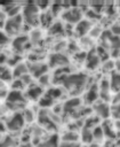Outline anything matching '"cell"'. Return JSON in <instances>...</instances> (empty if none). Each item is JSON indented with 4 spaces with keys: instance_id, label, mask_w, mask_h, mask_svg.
Listing matches in <instances>:
<instances>
[{
    "instance_id": "37",
    "label": "cell",
    "mask_w": 120,
    "mask_h": 147,
    "mask_svg": "<svg viewBox=\"0 0 120 147\" xmlns=\"http://www.w3.org/2000/svg\"><path fill=\"white\" fill-rule=\"evenodd\" d=\"M89 147H99V144H98V142L93 141L91 144H89Z\"/></svg>"
},
{
    "instance_id": "23",
    "label": "cell",
    "mask_w": 120,
    "mask_h": 147,
    "mask_svg": "<svg viewBox=\"0 0 120 147\" xmlns=\"http://www.w3.org/2000/svg\"><path fill=\"white\" fill-rule=\"evenodd\" d=\"M53 103H54V100H53L50 96H48L46 93L39 99V106H40L41 108H43V109L49 108L50 106H53Z\"/></svg>"
},
{
    "instance_id": "2",
    "label": "cell",
    "mask_w": 120,
    "mask_h": 147,
    "mask_svg": "<svg viewBox=\"0 0 120 147\" xmlns=\"http://www.w3.org/2000/svg\"><path fill=\"white\" fill-rule=\"evenodd\" d=\"M22 17L23 21L30 25H37L39 22V8L37 5L29 2L26 5H24L23 9H22Z\"/></svg>"
},
{
    "instance_id": "4",
    "label": "cell",
    "mask_w": 120,
    "mask_h": 147,
    "mask_svg": "<svg viewBox=\"0 0 120 147\" xmlns=\"http://www.w3.org/2000/svg\"><path fill=\"white\" fill-rule=\"evenodd\" d=\"M23 22L24 21H23L22 14L9 17L5 22V30L7 31V34H16L21 30V26H22Z\"/></svg>"
},
{
    "instance_id": "20",
    "label": "cell",
    "mask_w": 120,
    "mask_h": 147,
    "mask_svg": "<svg viewBox=\"0 0 120 147\" xmlns=\"http://www.w3.org/2000/svg\"><path fill=\"white\" fill-rule=\"evenodd\" d=\"M80 138L81 140L85 142V144H91L94 141V138H93V131L90 129H87V127H82L81 129V132H80Z\"/></svg>"
},
{
    "instance_id": "8",
    "label": "cell",
    "mask_w": 120,
    "mask_h": 147,
    "mask_svg": "<svg viewBox=\"0 0 120 147\" xmlns=\"http://www.w3.org/2000/svg\"><path fill=\"white\" fill-rule=\"evenodd\" d=\"M69 63V59L66 55L62 53H54L49 56V67L51 68H64Z\"/></svg>"
},
{
    "instance_id": "24",
    "label": "cell",
    "mask_w": 120,
    "mask_h": 147,
    "mask_svg": "<svg viewBox=\"0 0 120 147\" xmlns=\"http://www.w3.org/2000/svg\"><path fill=\"white\" fill-rule=\"evenodd\" d=\"M91 131H93V138H94V140H96V142H99V141L103 140V138H104V132H103V129H102L101 125L94 127Z\"/></svg>"
},
{
    "instance_id": "31",
    "label": "cell",
    "mask_w": 120,
    "mask_h": 147,
    "mask_svg": "<svg viewBox=\"0 0 120 147\" xmlns=\"http://www.w3.org/2000/svg\"><path fill=\"white\" fill-rule=\"evenodd\" d=\"M8 41H9L8 34H7L6 32L0 31V45H5V44H7Z\"/></svg>"
},
{
    "instance_id": "3",
    "label": "cell",
    "mask_w": 120,
    "mask_h": 147,
    "mask_svg": "<svg viewBox=\"0 0 120 147\" xmlns=\"http://www.w3.org/2000/svg\"><path fill=\"white\" fill-rule=\"evenodd\" d=\"M6 102H7V106L10 109L17 110V109L22 108V106L24 105L25 96L22 93V91H14V90H11L8 93L7 98H6Z\"/></svg>"
},
{
    "instance_id": "30",
    "label": "cell",
    "mask_w": 120,
    "mask_h": 147,
    "mask_svg": "<svg viewBox=\"0 0 120 147\" xmlns=\"http://www.w3.org/2000/svg\"><path fill=\"white\" fill-rule=\"evenodd\" d=\"M39 80L41 82L40 83V86L41 87H43V86H46V85H48L49 83H50V78H49V75H43V76H41L40 78H39Z\"/></svg>"
},
{
    "instance_id": "18",
    "label": "cell",
    "mask_w": 120,
    "mask_h": 147,
    "mask_svg": "<svg viewBox=\"0 0 120 147\" xmlns=\"http://www.w3.org/2000/svg\"><path fill=\"white\" fill-rule=\"evenodd\" d=\"M58 146H59V139L57 134L50 136L40 144V147H58Z\"/></svg>"
},
{
    "instance_id": "11",
    "label": "cell",
    "mask_w": 120,
    "mask_h": 147,
    "mask_svg": "<svg viewBox=\"0 0 120 147\" xmlns=\"http://www.w3.org/2000/svg\"><path fill=\"white\" fill-rule=\"evenodd\" d=\"M75 33L78 36H85L91 30V23L89 20H81L79 23L75 24Z\"/></svg>"
},
{
    "instance_id": "41",
    "label": "cell",
    "mask_w": 120,
    "mask_h": 147,
    "mask_svg": "<svg viewBox=\"0 0 120 147\" xmlns=\"http://www.w3.org/2000/svg\"><path fill=\"white\" fill-rule=\"evenodd\" d=\"M119 10H120V9H119Z\"/></svg>"
},
{
    "instance_id": "9",
    "label": "cell",
    "mask_w": 120,
    "mask_h": 147,
    "mask_svg": "<svg viewBox=\"0 0 120 147\" xmlns=\"http://www.w3.org/2000/svg\"><path fill=\"white\" fill-rule=\"evenodd\" d=\"M27 65H29V72H31V76L35 78H40L41 76L46 75L49 68L47 64L40 63V62H33Z\"/></svg>"
},
{
    "instance_id": "39",
    "label": "cell",
    "mask_w": 120,
    "mask_h": 147,
    "mask_svg": "<svg viewBox=\"0 0 120 147\" xmlns=\"http://www.w3.org/2000/svg\"><path fill=\"white\" fill-rule=\"evenodd\" d=\"M114 126H117V127H118V129L120 130V119H119V121H118V122L115 123V125H114Z\"/></svg>"
},
{
    "instance_id": "28",
    "label": "cell",
    "mask_w": 120,
    "mask_h": 147,
    "mask_svg": "<svg viewBox=\"0 0 120 147\" xmlns=\"http://www.w3.org/2000/svg\"><path fill=\"white\" fill-rule=\"evenodd\" d=\"M63 25L59 23V22H56V23H54V24H51V26H50V32L51 33H54V34H56V33H61V32H63Z\"/></svg>"
},
{
    "instance_id": "13",
    "label": "cell",
    "mask_w": 120,
    "mask_h": 147,
    "mask_svg": "<svg viewBox=\"0 0 120 147\" xmlns=\"http://www.w3.org/2000/svg\"><path fill=\"white\" fill-rule=\"evenodd\" d=\"M98 87H97V84H95V85H93V86H90L89 88H88V91L86 92V94H85V100H86V102H88V103H95L96 101H97V98H98Z\"/></svg>"
},
{
    "instance_id": "35",
    "label": "cell",
    "mask_w": 120,
    "mask_h": 147,
    "mask_svg": "<svg viewBox=\"0 0 120 147\" xmlns=\"http://www.w3.org/2000/svg\"><path fill=\"white\" fill-rule=\"evenodd\" d=\"M6 129H7L6 123H3L2 121H0V133H1V132H3V131H6Z\"/></svg>"
},
{
    "instance_id": "14",
    "label": "cell",
    "mask_w": 120,
    "mask_h": 147,
    "mask_svg": "<svg viewBox=\"0 0 120 147\" xmlns=\"http://www.w3.org/2000/svg\"><path fill=\"white\" fill-rule=\"evenodd\" d=\"M78 107H80V100H79L78 98H72V99L65 101L62 108H63V110H64L65 113H71V114H73V113L78 109Z\"/></svg>"
},
{
    "instance_id": "15",
    "label": "cell",
    "mask_w": 120,
    "mask_h": 147,
    "mask_svg": "<svg viewBox=\"0 0 120 147\" xmlns=\"http://www.w3.org/2000/svg\"><path fill=\"white\" fill-rule=\"evenodd\" d=\"M109 82H110L111 91H113L114 93L120 92V72H118V71H112Z\"/></svg>"
},
{
    "instance_id": "27",
    "label": "cell",
    "mask_w": 120,
    "mask_h": 147,
    "mask_svg": "<svg viewBox=\"0 0 120 147\" xmlns=\"http://www.w3.org/2000/svg\"><path fill=\"white\" fill-rule=\"evenodd\" d=\"M16 145V141L13 137H3L0 139V147H14Z\"/></svg>"
},
{
    "instance_id": "29",
    "label": "cell",
    "mask_w": 120,
    "mask_h": 147,
    "mask_svg": "<svg viewBox=\"0 0 120 147\" xmlns=\"http://www.w3.org/2000/svg\"><path fill=\"white\" fill-rule=\"evenodd\" d=\"M22 115H23V118H24L25 122H32L33 118H34V114H33V111L30 110V109H25V110L22 113Z\"/></svg>"
},
{
    "instance_id": "40",
    "label": "cell",
    "mask_w": 120,
    "mask_h": 147,
    "mask_svg": "<svg viewBox=\"0 0 120 147\" xmlns=\"http://www.w3.org/2000/svg\"><path fill=\"white\" fill-rule=\"evenodd\" d=\"M104 147H112V146H110V141H107V144H105Z\"/></svg>"
},
{
    "instance_id": "22",
    "label": "cell",
    "mask_w": 120,
    "mask_h": 147,
    "mask_svg": "<svg viewBox=\"0 0 120 147\" xmlns=\"http://www.w3.org/2000/svg\"><path fill=\"white\" fill-rule=\"evenodd\" d=\"M78 138L79 134L74 131H67L66 133L63 134L62 137V141H66V142H78Z\"/></svg>"
},
{
    "instance_id": "33",
    "label": "cell",
    "mask_w": 120,
    "mask_h": 147,
    "mask_svg": "<svg viewBox=\"0 0 120 147\" xmlns=\"http://www.w3.org/2000/svg\"><path fill=\"white\" fill-rule=\"evenodd\" d=\"M58 147H79V144H78V142H66V141H62Z\"/></svg>"
},
{
    "instance_id": "26",
    "label": "cell",
    "mask_w": 120,
    "mask_h": 147,
    "mask_svg": "<svg viewBox=\"0 0 120 147\" xmlns=\"http://www.w3.org/2000/svg\"><path fill=\"white\" fill-rule=\"evenodd\" d=\"M62 90L59 88V87H50V88H48V91L46 92V94L48 95V96H50L53 100H55V99H58L61 95H62Z\"/></svg>"
},
{
    "instance_id": "38",
    "label": "cell",
    "mask_w": 120,
    "mask_h": 147,
    "mask_svg": "<svg viewBox=\"0 0 120 147\" xmlns=\"http://www.w3.org/2000/svg\"><path fill=\"white\" fill-rule=\"evenodd\" d=\"M21 147H33V145H32L31 142H24Z\"/></svg>"
},
{
    "instance_id": "32",
    "label": "cell",
    "mask_w": 120,
    "mask_h": 147,
    "mask_svg": "<svg viewBox=\"0 0 120 147\" xmlns=\"http://www.w3.org/2000/svg\"><path fill=\"white\" fill-rule=\"evenodd\" d=\"M40 36H41V34H40V31H39V30H33V31H32V40H33L34 42H38V41L41 39Z\"/></svg>"
},
{
    "instance_id": "1",
    "label": "cell",
    "mask_w": 120,
    "mask_h": 147,
    "mask_svg": "<svg viewBox=\"0 0 120 147\" xmlns=\"http://www.w3.org/2000/svg\"><path fill=\"white\" fill-rule=\"evenodd\" d=\"M87 82V76L82 72H75V74H69L66 78L63 80V86L71 92H79L82 91Z\"/></svg>"
},
{
    "instance_id": "17",
    "label": "cell",
    "mask_w": 120,
    "mask_h": 147,
    "mask_svg": "<svg viewBox=\"0 0 120 147\" xmlns=\"http://www.w3.org/2000/svg\"><path fill=\"white\" fill-rule=\"evenodd\" d=\"M102 129H103V132H104V137L109 138L110 140L112 139H115L117 138V130H115V126L109 124V123H104L103 125H101Z\"/></svg>"
},
{
    "instance_id": "7",
    "label": "cell",
    "mask_w": 120,
    "mask_h": 147,
    "mask_svg": "<svg viewBox=\"0 0 120 147\" xmlns=\"http://www.w3.org/2000/svg\"><path fill=\"white\" fill-rule=\"evenodd\" d=\"M94 111H95V116L103 119L109 118L111 115V108L105 101H98V102L96 101L94 103Z\"/></svg>"
},
{
    "instance_id": "36",
    "label": "cell",
    "mask_w": 120,
    "mask_h": 147,
    "mask_svg": "<svg viewBox=\"0 0 120 147\" xmlns=\"http://www.w3.org/2000/svg\"><path fill=\"white\" fill-rule=\"evenodd\" d=\"M114 63H115V68L118 69V72H120V59H119V60H117Z\"/></svg>"
},
{
    "instance_id": "25",
    "label": "cell",
    "mask_w": 120,
    "mask_h": 147,
    "mask_svg": "<svg viewBox=\"0 0 120 147\" xmlns=\"http://www.w3.org/2000/svg\"><path fill=\"white\" fill-rule=\"evenodd\" d=\"M11 78H13V72L8 68L1 65L0 67V79L5 82V80H10Z\"/></svg>"
},
{
    "instance_id": "12",
    "label": "cell",
    "mask_w": 120,
    "mask_h": 147,
    "mask_svg": "<svg viewBox=\"0 0 120 147\" xmlns=\"http://www.w3.org/2000/svg\"><path fill=\"white\" fill-rule=\"evenodd\" d=\"M99 62H101V59L97 55V53L90 52V53L87 54V56H86V67L88 69H95V68H97L98 64H99Z\"/></svg>"
},
{
    "instance_id": "5",
    "label": "cell",
    "mask_w": 120,
    "mask_h": 147,
    "mask_svg": "<svg viewBox=\"0 0 120 147\" xmlns=\"http://www.w3.org/2000/svg\"><path fill=\"white\" fill-rule=\"evenodd\" d=\"M62 16L66 22L72 24H77L82 20V13L80 8H66Z\"/></svg>"
},
{
    "instance_id": "6",
    "label": "cell",
    "mask_w": 120,
    "mask_h": 147,
    "mask_svg": "<svg viewBox=\"0 0 120 147\" xmlns=\"http://www.w3.org/2000/svg\"><path fill=\"white\" fill-rule=\"evenodd\" d=\"M24 123L25 121L23 118V115L21 113H15L9 119H7L6 126L9 131H19L23 127Z\"/></svg>"
},
{
    "instance_id": "16",
    "label": "cell",
    "mask_w": 120,
    "mask_h": 147,
    "mask_svg": "<svg viewBox=\"0 0 120 147\" xmlns=\"http://www.w3.org/2000/svg\"><path fill=\"white\" fill-rule=\"evenodd\" d=\"M29 74V65L26 63H23V62H19L15 65L14 68V71H13V77H15L16 79L23 77L24 75Z\"/></svg>"
},
{
    "instance_id": "34",
    "label": "cell",
    "mask_w": 120,
    "mask_h": 147,
    "mask_svg": "<svg viewBox=\"0 0 120 147\" xmlns=\"http://www.w3.org/2000/svg\"><path fill=\"white\" fill-rule=\"evenodd\" d=\"M112 32H113L114 36L117 34V36L120 37V23H117V24H114L112 26Z\"/></svg>"
},
{
    "instance_id": "19",
    "label": "cell",
    "mask_w": 120,
    "mask_h": 147,
    "mask_svg": "<svg viewBox=\"0 0 120 147\" xmlns=\"http://www.w3.org/2000/svg\"><path fill=\"white\" fill-rule=\"evenodd\" d=\"M26 41H27V37L26 36H18V37H16L14 39V41H13L14 49L17 51V52L23 51L24 49V45L26 44Z\"/></svg>"
},
{
    "instance_id": "10",
    "label": "cell",
    "mask_w": 120,
    "mask_h": 147,
    "mask_svg": "<svg viewBox=\"0 0 120 147\" xmlns=\"http://www.w3.org/2000/svg\"><path fill=\"white\" fill-rule=\"evenodd\" d=\"M43 95V87L37 84H32L26 90V96L31 100H39Z\"/></svg>"
},
{
    "instance_id": "21",
    "label": "cell",
    "mask_w": 120,
    "mask_h": 147,
    "mask_svg": "<svg viewBox=\"0 0 120 147\" xmlns=\"http://www.w3.org/2000/svg\"><path fill=\"white\" fill-rule=\"evenodd\" d=\"M98 123H99V118H98L97 116L87 117V118L85 119V125H83V127H87V129L93 130L94 127L98 126Z\"/></svg>"
}]
</instances>
